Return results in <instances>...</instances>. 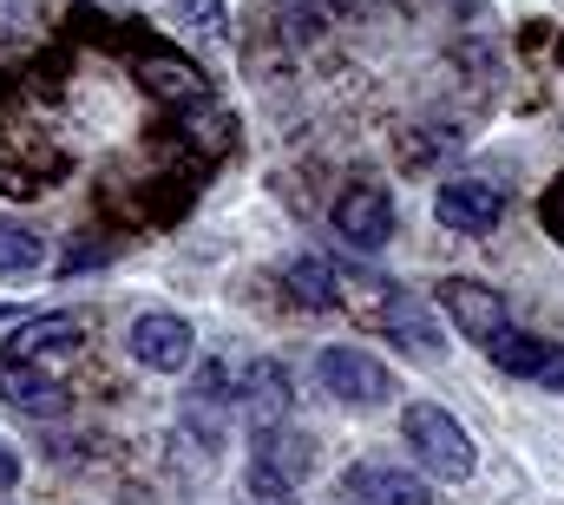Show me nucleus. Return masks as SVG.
<instances>
[{
	"instance_id": "f257e3e1",
	"label": "nucleus",
	"mask_w": 564,
	"mask_h": 505,
	"mask_svg": "<svg viewBox=\"0 0 564 505\" xmlns=\"http://www.w3.org/2000/svg\"><path fill=\"white\" fill-rule=\"evenodd\" d=\"M401 433H408V447L421 453V466L433 480H473V466H479V453H473V440H466V427L440 407V400H408V413H401Z\"/></svg>"
},
{
	"instance_id": "f03ea898",
	"label": "nucleus",
	"mask_w": 564,
	"mask_h": 505,
	"mask_svg": "<svg viewBox=\"0 0 564 505\" xmlns=\"http://www.w3.org/2000/svg\"><path fill=\"white\" fill-rule=\"evenodd\" d=\"M308 473V440L282 433V427H257V453L243 466V486L257 505H295V486Z\"/></svg>"
},
{
	"instance_id": "7ed1b4c3",
	"label": "nucleus",
	"mask_w": 564,
	"mask_h": 505,
	"mask_svg": "<svg viewBox=\"0 0 564 505\" xmlns=\"http://www.w3.org/2000/svg\"><path fill=\"white\" fill-rule=\"evenodd\" d=\"M315 380H322V394L341 400V407H388V400L401 394V380L388 375L368 348H322V355H315Z\"/></svg>"
},
{
	"instance_id": "20e7f679",
	"label": "nucleus",
	"mask_w": 564,
	"mask_h": 505,
	"mask_svg": "<svg viewBox=\"0 0 564 505\" xmlns=\"http://www.w3.org/2000/svg\"><path fill=\"white\" fill-rule=\"evenodd\" d=\"M79 342H86V329L73 322V315H26L7 342H0V368H66L73 355H79Z\"/></svg>"
},
{
	"instance_id": "39448f33",
	"label": "nucleus",
	"mask_w": 564,
	"mask_h": 505,
	"mask_svg": "<svg viewBox=\"0 0 564 505\" xmlns=\"http://www.w3.org/2000/svg\"><path fill=\"white\" fill-rule=\"evenodd\" d=\"M328 224H335V237H341L348 250L375 256V250H388V237H394V197H388L381 184H348V191L335 197Z\"/></svg>"
},
{
	"instance_id": "423d86ee",
	"label": "nucleus",
	"mask_w": 564,
	"mask_h": 505,
	"mask_svg": "<svg viewBox=\"0 0 564 505\" xmlns=\"http://www.w3.org/2000/svg\"><path fill=\"white\" fill-rule=\"evenodd\" d=\"M126 348H132V362L158 368V375H184L191 355H197V329L184 315H171V309H144L126 329Z\"/></svg>"
},
{
	"instance_id": "0eeeda50",
	"label": "nucleus",
	"mask_w": 564,
	"mask_h": 505,
	"mask_svg": "<svg viewBox=\"0 0 564 505\" xmlns=\"http://www.w3.org/2000/svg\"><path fill=\"white\" fill-rule=\"evenodd\" d=\"M440 309H446V322H453L466 342H479V348L512 329L506 296H499L492 282H473V276H446V282H440Z\"/></svg>"
},
{
	"instance_id": "6e6552de",
	"label": "nucleus",
	"mask_w": 564,
	"mask_h": 505,
	"mask_svg": "<svg viewBox=\"0 0 564 505\" xmlns=\"http://www.w3.org/2000/svg\"><path fill=\"white\" fill-rule=\"evenodd\" d=\"M341 493L355 505H433V486H426L421 473L394 466V460H355L341 473Z\"/></svg>"
},
{
	"instance_id": "1a4fd4ad",
	"label": "nucleus",
	"mask_w": 564,
	"mask_h": 505,
	"mask_svg": "<svg viewBox=\"0 0 564 505\" xmlns=\"http://www.w3.org/2000/svg\"><path fill=\"white\" fill-rule=\"evenodd\" d=\"M433 217H440L446 230H459V237H492L499 217H506V197H499L492 184H479V178H453V184H440Z\"/></svg>"
},
{
	"instance_id": "9d476101",
	"label": "nucleus",
	"mask_w": 564,
	"mask_h": 505,
	"mask_svg": "<svg viewBox=\"0 0 564 505\" xmlns=\"http://www.w3.org/2000/svg\"><path fill=\"white\" fill-rule=\"evenodd\" d=\"M381 329H388V342H394V348H408L414 362H440V355H446V342H440V329H433L426 302L401 296V289H381Z\"/></svg>"
},
{
	"instance_id": "9b49d317",
	"label": "nucleus",
	"mask_w": 564,
	"mask_h": 505,
	"mask_svg": "<svg viewBox=\"0 0 564 505\" xmlns=\"http://www.w3.org/2000/svg\"><path fill=\"white\" fill-rule=\"evenodd\" d=\"M0 400L33 413V420H53V413H66L73 394H66V380L53 368H0Z\"/></svg>"
},
{
	"instance_id": "f8f14e48",
	"label": "nucleus",
	"mask_w": 564,
	"mask_h": 505,
	"mask_svg": "<svg viewBox=\"0 0 564 505\" xmlns=\"http://www.w3.org/2000/svg\"><path fill=\"white\" fill-rule=\"evenodd\" d=\"M237 407L250 427H282L289 420V375L276 362H250L243 380H237Z\"/></svg>"
},
{
	"instance_id": "ddd939ff",
	"label": "nucleus",
	"mask_w": 564,
	"mask_h": 505,
	"mask_svg": "<svg viewBox=\"0 0 564 505\" xmlns=\"http://www.w3.org/2000/svg\"><path fill=\"white\" fill-rule=\"evenodd\" d=\"M282 289L302 302V309H335L341 302V269H328L322 256H295L282 269Z\"/></svg>"
},
{
	"instance_id": "4468645a",
	"label": "nucleus",
	"mask_w": 564,
	"mask_h": 505,
	"mask_svg": "<svg viewBox=\"0 0 564 505\" xmlns=\"http://www.w3.org/2000/svg\"><path fill=\"white\" fill-rule=\"evenodd\" d=\"M139 79L158 93V99H171V106H177V99H184V106H204V79H197L191 60H158V53H151V60L139 66Z\"/></svg>"
},
{
	"instance_id": "2eb2a0df",
	"label": "nucleus",
	"mask_w": 564,
	"mask_h": 505,
	"mask_svg": "<svg viewBox=\"0 0 564 505\" xmlns=\"http://www.w3.org/2000/svg\"><path fill=\"white\" fill-rule=\"evenodd\" d=\"M486 355H492V368H506V375L539 380L545 355H552V342H539V335H525V329H506V335H492V342H486Z\"/></svg>"
},
{
	"instance_id": "dca6fc26",
	"label": "nucleus",
	"mask_w": 564,
	"mask_h": 505,
	"mask_svg": "<svg viewBox=\"0 0 564 505\" xmlns=\"http://www.w3.org/2000/svg\"><path fill=\"white\" fill-rule=\"evenodd\" d=\"M40 262H46V244L26 224H0V276L26 282V276H40Z\"/></svg>"
},
{
	"instance_id": "f3484780",
	"label": "nucleus",
	"mask_w": 564,
	"mask_h": 505,
	"mask_svg": "<svg viewBox=\"0 0 564 505\" xmlns=\"http://www.w3.org/2000/svg\"><path fill=\"white\" fill-rule=\"evenodd\" d=\"M191 33H224V0H171Z\"/></svg>"
},
{
	"instance_id": "a211bd4d",
	"label": "nucleus",
	"mask_w": 564,
	"mask_h": 505,
	"mask_svg": "<svg viewBox=\"0 0 564 505\" xmlns=\"http://www.w3.org/2000/svg\"><path fill=\"white\" fill-rule=\"evenodd\" d=\"M7 486H20V460H13V453L0 447V493H7Z\"/></svg>"
}]
</instances>
